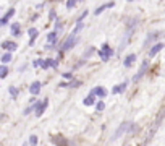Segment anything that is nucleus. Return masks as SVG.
<instances>
[{"label":"nucleus","mask_w":165,"mask_h":146,"mask_svg":"<svg viewBox=\"0 0 165 146\" xmlns=\"http://www.w3.org/2000/svg\"><path fill=\"white\" fill-rule=\"evenodd\" d=\"M92 94H97L99 97H105V96H107V91H105L102 86H99V88H96V89L92 91Z\"/></svg>","instance_id":"nucleus-10"},{"label":"nucleus","mask_w":165,"mask_h":146,"mask_svg":"<svg viewBox=\"0 0 165 146\" xmlns=\"http://www.w3.org/2000/svg\"><path fill=\"white\" fill-rule=\"evenodd\" d=\"M47 102H49V101L45 99V101H42V102H39V104H36V106H34V110H36V115H37V117H41V115H42V112L45 110Z\"/></svg>","instance_id":"nucleus-3"},{"label":"nucleus","mask_w":165,"mask_h":146,"mask_svg":"<svg viewBox=\"0 0 165 146\" xmlns=\"http://www.w3.org/2000/svg\"><path fill=\"white\" fill-rule=\"evenodd\" d=\"M96 107H97V110H99V112H102L104 109H105V104H104V102L101 101V102H97V106H96Z\"/></svg>","instance_id":"nucleus-23"},{"label":"nucleus","mask_w":165,"mask_h":146,"mask_svg":"<svg viewBox=\"0 0 165 146\" xmlns=\"http://www.w3.org/2000/svg\"><path fill=\"white\" fill-rule=\"evenodd\" d=\"M83 102H84V106H92L94 102H96V99H94V94L91 93V94H89V96L86 97V99L83 101Z\"/></svg>","instance_id":"nucleus-16"},{"label":"nucleus","mask_w":165,"mask_h":146,"mask_svg":"<svg viewBox=\"0 0 165 146\" xmlns=\"http://www.w3.org/2000/svg\"><path fill=\"white\" fill-rule=\"evenodd\" d=\"M8 91H10V94H12L13 99H16V97H18V89H16L15 86H10V88H8Z\"/></svg>","instance_id":"nucleus-20"},{"label":"nucleus","mask_w":165,"mask_h":146,"mask_svg":"<svg viewBox=\"0 0 165 146\" xmlns=\"http://www.w3.org/2000/svg\"><path fill=\"white\" fill-rule=\"evenodd\" d=\"M74 41H76V34H73V32H71L68 39L63 42V46H62V50H68V49H71V47H73V44H74Z\"/></svg>","instance_id":"nucleus-2"},{"label":"nucleus","mask_w":165,"mask_h":146,"mask_svg":"<svg viewBox=\"0 0 165 146\" xmlns=\"http://www.w3.org/2000/svg\"><path fill=\"white\" fill-rule=\"evenodd\" d=\"M134 60H136V55H134V54H130L128 57L125 59V62H123V65H125L126 68H128V67H131V65H133V62H134Z\"/></svg>","instance_id":"nucleus-8"},{"label":"nucleus","mask_w":165,"mask_h":146,"mask_svg":"<svg viewBox=\"0 0 165 146\" xmlns=\"http://www.w3.org/2000/svg\"><path fill=\"white\" fill-rule=\"evenodd\" d=\"M147 67H149V63H147V62H144V63H143V67H141V70H139V73L134 76V81H136V80H139L141 76H143V75H144V72H146V68H147Z\"/></svg>","instance_id":"nucleus-15"},{"label":"nucleus","mask_w":165,"mask_h":146,"mask_svg":"<svg viewBox=\"0 0 165 146\" xmlns=\"http://www.w3.org/2000/svg\"><path fill=\"white\" fill-rule=\"evenodd\" d=\"M92 54H94V49L91 47V49H89V50H86V54H84V57H91Z\"/></svg>","instance_id":"nucleus-25"},{"label":"nucleus","mask_w":165,"mask_h":146,"mask_svg":"<svg viewBox=\"0 0 165 146\" xmlns=\"http://www.w3.org/2000/svg\"><path fill=\"white\" fill-rule=\"evenodd\" d=\"M126 2H133V0H126Z\"/></svg>","instance_id":"nucleus-28"},{"label":"nucleus","mask_w":165,"mask_h":146,"mask_svg":"<svg viewBox=\"0 0 165 146\" xmlns=\"http://www.w3.org/2000/svg\"><path fill=\"white\" fill-rule=\"evenodd\" d=\"M126 86H128V81L126 83H121V84H118V86H115L114 89H112V93L114 94H118V93H123L125 89H126Z\"/></svg>","instance_id":"nucleus-7"},{"label":"nucleus","mask_w":165,"mask_h":146,"mask_svg":"<svg viewBox=\"0 0 165 146\" xmlns=\"http://www.w3.org/2000/svg\"><path fill=\"white\" fill-rule=\"evenodd\" d=\"M10 60H12V54H5V55L2 57V62H3V63H8Z\"/></svg>","instance_id":"nucleus-21"},{"label":"nucleus","mask_w":165,"mask_h":146,"mask_svg":"<svg viewBox=\"0 0 165 146\" xmlns=\"http://www.w3.org/2000/svg\"><path fill=\"white\" fill-rule=\"evenodd\" d=\"M2 47H3V49H5V50H10V52H13V50H16V44H15V42H10V41H5V42H2Z\"/></svg>","instance_id":"nucleus-4"},{"label":"nucleus","mask_w":165,"mask_h":146,"mask_svg":"<svg viewBox=\"0 0 165 146\" xmlns=\"http://www.w3.org/2000/svg\"><path fill=\"white\" fill-rule=\"evenodd\" d=\"M41 67L42 68H49V67H57V62L52 59H47V60H42L41 62Z\"/></svg>","instance_id":"nucleus-5"},{"label":"nucleus","mask_w":165,"mask_h":146,"mask_svg":"<svg viewBox=\"0 0 165 146\" xmlns=\"http://www.w3.org/2000/svg\"><path fill=\"white\" fill-rule=\"evenodd\" d=\"M28 32H29V37H31L29 44H32V42H34V37H37V34H39V32H37V29H34V28H31Z\"/></svg>","instance_id":"nucleus-18"},{"label":"nucleus","mask_w":165,"mask_h":146,"mask_svg":"<svg viewBox=\"0 0 165 146\" xmlns=\"http://www.w3.org/2000/svg\"><path fill=\"white\" fill-rule=\"evenodd\" d=\"M10 29H12V34L13 36H20V23H13Z\"/></svg>","instance_id":"nucleus-14"},{"label":"nucleus","mask_w":165,"mask_h":146,"mask_svg":"<svg viewBox=\"0 0 165 146\" xmlns=\"http://www.w3.org/2000/svg\"><path fill=\"white\" fill-rule=\"evenodd\" d=\"M13 15H15V10H13V8H10V10H8V12H7V15H5V16H3V18H2V20H0V23H2V25H5V23H7L8 20H10V18H12Z\"/></svg>","instance_id":"nucleus-9"},{"label":"nucleus","mask_w":165,"mask_h":146,"mask_svg":"<svg viewBox=\"0 0 165 146\" xmlns=\"http://www.w3.org/2000/svg\"><path fill=\"white\" fill-rule=\"evenodd\" d=\"M29 91H31L32 94H37V93L41 91V83H39V81L32 83V84H31V88H29Z\"/></svg>","instance_id":"nucleus-12"},{"label":"nucleus","mask_w":165,"mask_h":146,"mask_svg":"<svg viewBox=\"0 0 165 146\" xmlns=\"http://www.w3.org/2000/svg\"><path fill=\"white\" fill-rule=\"evenodd\" d=\"M55 41H57V31L49 32V34H47V44H54Z\"/></svg>","instance_id":"nucleus-11"},{"label":"nucleus","mask_w":165,"mask_h":146,"mask_svg":"<svg viewBox=\"0 0 165 146\" xmlns=\"http://www.w3.org/2000/svg\"><path fill=\"white\" fill-rule=\"evenodd\" d=\"M29 143H31V144H37V136H36V135L29 136Z\"/></svg>","instance_id":"nucleus-24"},{"label":"nucleus","mask_w":165,"mask_h":146,"mask_svg":"<svg viewBox=\"0 0 165 146\" xmlns=\"http://www.w3.org/2000/svg\"><path fill=\"white\" fill-rule=\"evenodd\" d=\"M76 2L78 0H68V3H67V8H70V10H71V8L76 5Z\"/></svg>","instance_id":"nucleus-22"},{"label":"nucleus","mask_w":165,"mask_h":146,"mask_svg":"<svg viewBox=\"0 0 165 146\" xmlns=\"http://www.w3.org/2000/svg\"><path fill=\"white\" fill-rule=\"evenodd\" d=\"M99 55H101V60H104V62H107L108 59L114 55V49H112L108 44H104L101 47V52H99Z\"/></svg>","instance_id":"nucleus-1"},{"label":"nucleus","mask_w":165,"mask_h":146,"mask_svg":"<svg viewBox=\"0 0 165 146\" xmlns=\"http://www.w3.org/2000/svg\"><path fill=\"white\" fill-rule=\"evenodd\" d=\"M7 75H8V68L5 65H0V78H5Z\"/></svg>","instance_id":"nucleus-19"},{"label":"nucleus","mask_w":165,"mask_h":146,"mask_svg":"<svg viewBox=\"0 0 165 146\" xmlns=\"http://www.w3.org/2000/svg\"><path fill=\"white\" fill-rule=\"evenodd\" d=\"M126 128H128V124H121V127H120L118 130H117V133H115V136H114V140H115V138H118V136H120L121 133H123V131H125Z\"/></svg>","instance_id":"nucleus-17"},{"label":"nucleus","mask_w":165,"mask_h":146,"mask_svg":"<svg viewBox=\"0 0 165 146\" xmlns=\"http://www.w3.org/2000/svg\"><path fill=\"white\" fill-rule=\"evenodd\" d=\"M162 49H163V44H162V42H159V44H155L152 49L149 50V55H150V57H154V55L157 54V52H160Z\"/></svg>","instance_id":"nucleus-6"},{"label":"nucleus","mask_w":165,"mask_h":146,"mask_svg":"<svg viewBox=\"0 0 165 146\" xmlns=\"http://www.w3.org/2000/svg\"><path fill=\"white\" fill-rule=\"evenodd\" d=\"M41 62H42V60H34L32 65H34V67H41Z\"/></svg>","instance_id":"nucleus-26"},{"label":"nucleus","mask_w":165,"mask_h":146,"mask_svg":"<svg viewBox=\"0 0 165 146\" xmlns=\"http://www.w3.org/2000/svg\"><path fill=\"white\" fill-rule=\"evenodd\" d=\"M110 7H114V2H108V3H105V5H101V7L96 10V15H101V13L105 10V8H110Z\"/></svg>","instance_id":"nucleus-13"},{"label":"nucleus","mask_w":165,"mask_h":146,"mask_svg":"<svg viewBox=\"0 0 165 146\" xmlns=\"http://www.w3.org/2000/svg\"><path fill=\"white\" fill-rule=\"evenodd\" d=\"M84 16H87V12H84V13H83V15H81V16H79V18H78V21H83V20H84Z\"/></svg>","instance_id":"nucleus-27"}]
</instances>
